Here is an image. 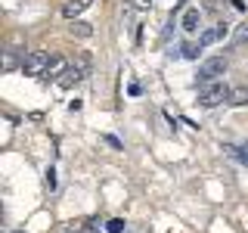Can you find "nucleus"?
Returning a JSON list of instances; mask_svg holds the SVG:
<instances>
[{"label": "nucleus", "instance_id": "nucleus-11", "mask_svg": "<svg viewBox=\"0 0 248 233\" xmlns=\"http://www.w3.org/2000/svg\"><path fill=\"white\" fill-rule=\"evenodd\" d=\"M180 56L183 59H199L202 56V44H183L180 47Z\"/></svg>", "mask_w": 248, "mask_h": 233}, {"label": "nucleus", "instance_id": "nucleus-9", "mask_svg": "<svg viewBox=\"0 0 248 233\" xmlns=\"http://www.w3.org/2000/svg\"><path fill=\"white\" fill-rule=\"evenodd\" d=\"M230 106H248V87L245 84H236V87H230Z\"/></svg>", "mask_w": 248, "mask_h": 233}, {"label": "nucleus", "instance_id": "nucleus-3", "mask_svg": "<svg viewBox=\"0 0 248 233\" xmlns=\"http://www.w3.org/2000/svg\"><path fill=\"white\" fill-rule=\"evenodd\" d=\"M50 53H44V50H37V53H31V56H25V62H22V72L31 75V78H44L46 72V66H50Z\"/></svg>", "mask_w": 248, "mask_h": 233}, {"label": "nucleus", "instance_id": "nucleus-6", "mask_svg": "<svg viewBox=\"0 0 248 233\" xmlns=\"http://www.w3.org/2000/svg\"><path fill=\"white\" fill-rule=\"evenodd\" d=\"M65 72H68V68H65V59H62V56H53L50 66H46V72H44V81H50V78H56V81H59Z\"/></svg>", "mask_w": 248, "mask_h": 233}, {"label": "nucleus", "instance_id": "nucleus-4", "mask_svg": "<svg viewBox=\"0 0 248 233\" xmlns=\"http://www.w3.org/2000/svg\"><path fill=\"white\" fill-rule=\"evenodd\" d=\"M84 75H87V72H84V68H78V66H72V68H68L65 75L59 78V87H62V90H72L75 84H81V81H84Z\"/></svg>", "mask_w": 248, "mask_h": 233}, {"label": "nucleus", "instance_id": "nucleus-8", "mask_svg": "<svg viewBox=\"0 0 248 233\" xmlns=\"http://www.w3.org/2000/svg\"><path fill=\"white\" fill-rule=\"evenodd\" d=\"M227 37V25H214L211 31H205V34L199 37V44L202 47H208V44H217V41H223Z\"/></svg>", "mask_w": 248, "mask_h": 233}, {"label": "nucleus", "instance_id": "nucleus-2", "mask_svg": "<svg viewBox=\"0 0 248 233\" xmlns=\"http://www.w3.org/2000/svg\"><path fill=\"white\" fill-rule=\"evenodd\" d=\"M223 72H227V59H223V56H211V59H205V62L199 66L196 81H199V84H211V81H217Z\"/></svg>", "mask_w": 248, "mask_h": 233}, {"label": "nucleus", "instance_id": "nucleus-20", "mask_svg": "<svg viewBox=\"0 0 248 233\" xmlns=\"http://www.w3.org/2000/svg\"><path fill=\"white\" fill-rule=\"evenodd\" d=\"M13 233H16V230H13Z\"/></svg>", "mask_w": 248, "mask_h": 233}, {"label": "nucleus", "instance_id": "nucleus-14", "mask_svg": "<svg viewBox=\"0 0 248 233\" xmlns=\"http://www.w3.org/2000/svg\"><path fill=\"white\" fill-rule=\"evenodd\" d=\"M232 44H248V25H242L236 31V37H232Z\"/></svg>", "mask_w": 248, "mask_h": 233}, {"label": "nucleus", "instance_id": "nucleus-18", "mask_svg": "<svg viewBox=\"0 0 248 233\" xmlns=\"http://www.w3.org/2000/svg\"><path fill=\"white\" fill-rule=\"evenodd\" d=\"M137 3H140V6H149V0H137Z\"/></svg>", "mask_w": 248, "mask_h": 233}, {"label": "nucleus", "instance_id": "nucleus-12", "mask_svg": "<svg viewBox=\"0 0 248 233\" xmlns=\"http://www.w3.org/2000/svg\"><path fill=\"white\" fill-rule=\"evenodd\" d=\"M106 233H124V221L121 217H112V221L106 224Z\"/></svg>", "mask_w": 248, "mask_h": 233}, {"label": "nucleus", "instance_id": "nucleus-17", "mask_svg": "<svg viewBox=\"0 0 248 233\" xmlns=\"http://www.w3.org/2000/svg\"><path fill=\"white\" fill-rule=\"evenodd\" d=\"M239 162H248V143L239 146Z\"/></svg>", "mask_w": 248, "mask_h": 233}, {"label": "nucleus", "instance_id": "nucleus-7", "mask_svg": "<svg viewBox=\"0 0 248 233\" xmlns=\"http://www.w3.org/2000/svg\"><path fill=\"white\" fill-rule=\"evenodd\" d=\"M199 22H202V13L199 10H186L183 19H180V25H183L186 34H192V31H199Z\"/></svg>", "mask_w": 248, "mask_h": 233}, {"label": "nucleus", "instance_id": "nucleus-16", "mask_svg": "<svg viewBox=\"0 0 248 233\" xmlns=\"http://www.w3.org/2000/svg\"><path fill=\"white\" fill-rule=\"evenodd\" d=\"M3 68H6V72H13V68H16V56H6V62H3Z\"/></svg>", "mask_w": 248, "mask_h": 233}, {"label": "nucleus", "instance_id": "nucleus-10", "mask_svg": "<svg viewBox=\"0 0 248 233\" xmlns=\"http://www.w3.org/2000/svg\"><path fill=\"white\" fill-rule=\"evenodd\" d=\"M72 34H75V37H90V34H93V25H87V22H81V19H75V22H72Z\"/></svg>", "mask_w": 248, "mask_h": 233}, {"label": "nucleus", "instance_id": "nucleus-15", "mask_svg": "<svg viewBox=\"0 0 248 233\" xmlns=\"http://www.w3.org/2000/svg\"><path fill=\"white\" fill-rule=\"evenodd\" d=\"M46 190H56V174H53V168L46 171Z\"/></svg>", "mask_w": 248, "mask_h": 233}, {"label": "nucleus", "instance_id": "nucleus-13", "mask_svg": "<svg viewBox=\"0 0 248 233\" xmlns=\"http://www.w3.org/2000/svg\"><path fill=\"white\" fill-rule=\"evenodd\" d=\"M75 66L84 68V72H90V53H78V56H75Z\"/></svg>", "mask_w": 248, "mask_h": 233}, {"label": "nucleus", "instance_id": "nucleus-19", "mask_svg": "<svg viewBox=\"0 0 248 233\" xmlns=\"http://www.w3.org/2000/svg\"><path fill=\"white\" fill-rule=\"evenodd\" d=\"M65 233H78V230H65Z\"/></svg>", "mask_w": 248, "mask_h": 233}, {"label": "nucleus", "instance_id": "nucleus-5", "mask_svg": "<svg viewBox=\"0 0 248 233\" xmlns=\"http://www.w3.org/2000/svg\"><path fill=\"white\" fill-rule=\"evenodd\" d=\"M87 6H93V0H68L65 6H62V16H65V19H78V16H81L84 10H87Z\"/></svg>", "mask_w": 248, "mask_h": 233}, {"label": "nucleus", "instance_id": "nucleus-1", "mask_svg": "<svg viewBox=\"0 0 248 233\" xmlns=\"http://www.w3.org/2000/svg\"><path fill=\"white\" fill-rule=\"evenodd\" d=\"M223 100H230V87L223 81H211L199 93V109H217Z\"/></svg>", "mask_w": 248, "mask_h": 233}]
</instances>
